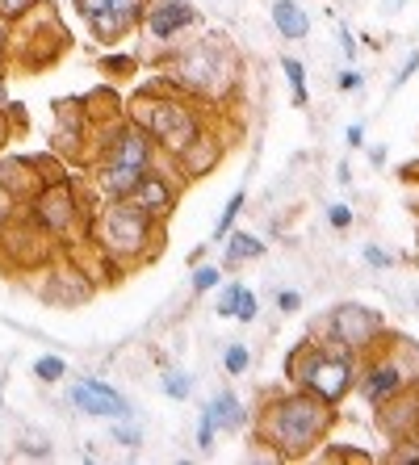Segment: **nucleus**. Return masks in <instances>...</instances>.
I'll list each match as a JSON object with an SVG mask.
<instances>
[{
    "label": "nucleus",
    "instance_id": "ea45409f",
    "mask_svg": "<svg viewBox=\"0 0 419 465\" xmlns=\"http://www.w3.org/2000/svg\"><path fill=\"white\" fill-rule=\"evenodd\" d=\"M277 306H281L285 314H294V311L302 306V293H298V290H281V293H277Z\"/></svg>",
    "mask_w": 419,
    "mask_h": 465
},
{
    "label": "nucleus",
    "instance_id": "de8ad7c7",
    "mask_svg": "<svg viewBox=\"0 0 419 465\" xmlns=\"http://www.w3.org/2000/svg\"><path fill=\"white\" fill-rule=\"evenodd\" d=\"M340 46H344V54H348V59H353V54H356V43H353V34H348L344 25H340Z\"/></svg>",
    "mask_w": 419,
    "mask_h": 465
},
{
    "label": "nucleus",
    "instance_id": "473e14b6",
    "mask_svg": "<svg viewBox=\"0 0 419 465\" xmlns=\"http://www.w3.org/2000/svg\"><path fill=\"white\" fill-rule=\"evenodd\" d=\"M218 282H223V269H214V264H197L194 269V293L214 290Z\"/></svg>",
    "mask_w": 419,
    "mask_h": 465
},
{
    "label": "nucleus",
    "instance_id": "c756f323",
    "mask_svg": "<svg viewBox=\"0 0 419 465\" xmlns=\"http://www.w3.org/2000/svg\"><path fill=\"white\" fill-rule=\"evenodd\" d=\"M109 436H114V440H118L122 444V449H139V444H143V432H139V423H114V428H109Z\"/></svg>",
    "mask_w": 419,
    "mask_h": 465
},
{
    "label": "nucleus",
    "instance_id": "5701e85b",
    "mask_svg": "<svg viewBox=\"0 0 419 465\" xmlns=\"http://www.w3.org/2000/svg\"><path fill=\"white\" fill-rule=\"evenodd\" d=\"M390 352H394V361L403 365V373H407L411 381H419V344H411V340H394Z\"/></svg>",
    "mask_w": 419,
    "mask_h": 465
},
{
    "label": "nucleus",
    "instance_id": "3c124183",
    "mask_svg": "<svg viewBox=\"0 0 419 465\" xmlns=\"http://www.w3.org/2000/svg\"><path fill=\"white\" fill-rule=\"evenodd\" d=\"M0 105H5V64H0Z\"/></svg>",
    "mask_w": 419,
    "mask_h": 465
},
{
    "label": "nucleus",
    "instance_id": "a19ab883",
    "mask_svg": "<svg viewBox=\"0 0 419 465\" xmlns=\"http://www.w3.org/2000/svg\"><path fill=\"white\" fill-rule=\"evenodd\" d=\"M356 88H361V72L344 67V72H340V93H356Z\"/></svg>",
    "mask_w": 419,
    "mask_h": 465
},
{
    "label": "nucleus",
    "instance_id": "49530a36",
    "mask_svg": "<svg viewBox=\"0 0 419 465\" xmlns=\"http://www.w3.org/2000/svg\"><path fill=\"white\" fill-rule=\"evenodd\" d=\"M13 210H17V202H13V197L5 193V189H0V223H5V218H9Z\"/></svg>",
    "mask_w": 419,
    "mask_h": 465
},
{
    "label": "nucleus",
    "instance_id": "c9c22d12",
    "mask_svg": "<svg viewBox=\"0 0 419 465\" xmlns=\"http://www.w3.org/2000/svg\"><path fill=\"white\" fill-rule=\"evenodd\" d=\"M105 9H109V0H75V13H80L85 22H97Z\"/></svg>",
    "mask_w": 419,
    "mask_h": 465
},
{
    "label": "nucleus",
    "instance_id": "9d476101",
    "mask_svg": "<svg viewBox=\"0 0 419 465\" xmlns=\"http://www.w3.org/2000/svg\"><path fill=\"white\" fill-rule=\"evenodd\" d=\"M356 386H361V399H365L369 407H377V402H386L390 394H398L403 386H411V378L403 373V365L394 361L390 348H382V352L374 348V352H365V361H361Z\"/></svg>",
    "mask_w": 419,
    "mask_h": 465
},
{
    "label": "nucleus",
    "instance_id": "bb28decb",
    "mask_svg": "<svg viewBox=\"0 0 419 465\" xmlns=\"http://www.w3.org/2000/svg\"><path fill=\"white\" fill-rule=\"evenodd\" d=\"M34 168H38V176H43V184H51V181H64L67 176V168H64V160L59 155H34Z\"/></svg>",
    "mask_w": 419,
    "mask_h": 465
},
{
    "label": "nucleus",
    "instance_id": "79ce46f5",
    "mask_svg": "<svg viewBox=\"0 0 419 465\" xmlns=\"http://www.w3.org/2000/svg\"><path fill=\"white\" fill-rule=\"evenodd\" d=\"M365 260L374 264V269H390V264H394V256H386L382 248H365Z\"/></svg>",
    "mask_w": 419,
    "mask_h": 465
},
{
    "label": "nucleus",
    "instance_id": "37998d69",
    "mask_svg": "<svg viewBox=\"0 0 419 465\" xmlns=\"http://www.w3.org/2000/svg\"><path fill=\"white\" fill-rule=\"evenodd\" d=\"M9 43H13V25L0 22V64H9Z\"/></svg>",
    "mask_w": 419,
    "mask_h": 465
},
{
    "label": "nucleus",
    "instance_id": "39448f33",
    "mask_svg": "<svg viewBox=\"0 0 419 465\" xmlns=\"http://www.w3.org/2000/svg\"><path fill=\"white\" fill-rule=\"evenodd\" d=\"M285 378H290V386L323 399L327 407H340L356 390V357H348L344 348L327 344V340L323 344L302 340L285 361Z\"/></svg>",
    "mask_w": 419,
    "mask_h": 465
},
{
    "label": "nucleus",
    "instance_id": "4be33fe9",
    "mask_svg": "<svg viewBox=\"0 0 419 465\" xmlns=\"http://www.w3.org/2000/svg\"><path fill=\"white\" fill-rule=\"evenodd\" d=\"M281 72H285V80H290L294 105L306 109V105H311V93H306V67H302L294 54H285V59H281Z\"/></svg>",
    "mask_w": 419,
    "mask_h": 465
},
{
    "label": "nucleus",
    "instance_id": "dca6fc26",
    "mask_svg": "<svg viewBox=\"0 0 419 465\" xmlns=\"http://www.w3.org/2000/svg\"><path fill=\"white\" fill-rule=\"evenodd\" d=\"M72 402H75V407H80L85 415H105V420H126V415H130L126 399H122L114 386L97 381V378L75 381V386H72Z\"/></svg>",
    "mask_w": 419,
    "mask_h": 465
},
{
    "label": "nucleus",
    "instance_id": "864d4df0",
    "mask_svg": "<svg viewBox=\"0 0 419 465\" xmlns=\"http://www.w3.org/2000/svg\"><path fill=\"white\" fill-rule=\"evenodd\" d=\"M0 407H5V394H0Z\"/></svg>",
    "mask_w": 419,
    "mask_h": 465
},
{
    "label": "nucleus",
    "instance_id": "a211bd4d",
    "mask_svg": "<svg viewBox=\"0 0 419 465\" xmlns=\"http://www.w3.org/2000/svg\"><path fill=\"white\" fill-rule=\"evenodd\" d=\"M139 168H126V163H101L93 160V184H97V193L105 197H126L130 189H135V181H139Z\"/></svg>",
    "mask_w": 419,
    "mask_h": 465
},
{
    "label": "nucleus",
    "instance_id": "58836bf2",
    "mask_svg": "<svg viewBox=\"0 0 419 465\" xmlns=\"http://www.w3.org/2000/svg\"><path fill=\"white\" fill-rule=\"evenodd\" d=\"M415 72H419V51H415V54H407V64H403V72L394 76V84H390V88H403L411 76H415Z\"/></svg>",
    "mask_w": 419,
    "mask_h": 465
},
{
    "label": "nucleus",
    "instance_id": "ddd939ff",
    "mask_svg": "<svg viewBox=\"0 0 419 465\" xmlns=\"http://www.w3.org/2000/svg\"><path fill=\"white\" fill-rule=\"evenodd\" d=\"M374 411H377V432L386 440H403V436L419 432V381L403 386L386 402H377Z\"/></svg>",
    "mask_w": 419,
    "mask_h": 465
},
{
    "label": "nucleus",
    "instance_id": "4c0bfd02",
    "mask_svg": "<svg viewBox=\"0 0 419 465\" xmlns=\"http://www.w3.org/2000/svg\"><path fill=\"white\" fill-rule=\"evenodd\" d=\"M235 290H239V282H231L223 290V298H218V314H223V319H235Z\"/></svg>",
    "mask_w": 419,
    "mask_h": 465
},
{
    "label": "nucleus",
    "instance_id": "72a5a7b5",
    "mask_svg": "<svg viewBox=\"0 0 419 465\" xmlns=\"http://www.w3.org/2000/svg\"><path fill=\"white\" fill-rule=\"evenodd\" d=\"M214 420H210V411H202L197 415V449H202V453H210V449H214Z\"/></svg>",
    "mask_w": 419,
    "mask_h": 465
},
{
    "label": "nucleus",
    "instance_id": "412c9836",
    "mask_svg": "<svg viewBox=\"0 0 419 465\" xmlns=\"http://www.w3.org/2000/svg\"><path fill=\"white\" fill-rule=\"evenodd\" d=\"M264 256V243L247 231H226V252H223V264L226 269H239L247 260H260Z\"/></svg>",
    "mask_w": 419,
    "mask_h": 465
},
{
    "label": "nucleus",
    "instance_id": "4468645a",
    "mask_svg": "<svg viewBox=\"0 0 419 465\" xmlns=\"http://www.w3.org/2000/svg\"><path fill=\"white\" fill-rule=\"evenodd\" d=\"M226 155V139L218 134V130H210V122H205L202 130H197V139L185 147L181 155H176V173L185 176V181H202V176H210L223 163Z\"/></svg>",
    "mask_w": 419,
    "mask_h": 465
},
{
    "label": "nucleus",
    "instance_id": "6e6552de",
    "mask_svg": "<svg viewBox=\"0 0 419 465\" xmlns=\"http://www.w3.org/2000/svg\"><path fill=\"white\" fill-rule=\"evenodd\" d=\"M43 298L51 306H85L97 298V277H93L72 252H67V256L55 252L43 264Z\"/></svg>",
    "mask_w": 419,
    "mask_h": 465
},
{
    "label": "nucleus",
    "instance_id": "6ab92c4d",
    "mask_svg": "<svg viewBox=\"0 0 419 465\" xmlns=\"http://www.w3.org/2000/svg\"><path fill=\"white\" fill-rule=\"evenodd\" d=\"M273 25H277V34L285 38V43H302L306 34H311V17H306V9H302L298 0H273Z\"/></svg>",
    "mask_w": 419,
    "mask_h": 465
},
{
    "label": "nucleus",
    "instance_id": "0eeeda50",
    "mask_svg": "<svg viewBox=\"0 0 419 465\" xmlns=\"http://www.w3.org/2000/svg\"><path fill=\"white\" fill-rule=\"evenodd\" d=\"M319 327L327 331V344L344 348L348 357H365V352L377 348V340H386V319L374 306H361V302L335 306Z\"/></svg>",
    "mask_w": 419,
    "mask_h": 465
},
{
    "label": "nucleus",
    "instance_id": "cd10ccee",
    "mask_svg": "<svg viewBox=\"0 0 419 465\" xmlns=\"http://www.w3.org/2000/svg\"><path fill=\"white\" fill-rule=\"evenodd\" d=\"M223 365H226V373H231V378H239V373H247V365H252V352H247L244 344H226Z\"/></svg>",
    "mask_w": 419,
    "mask_h": 465
},
{
    "label": "nucleus",
    "instance_id": "09e8293b",
    "mask_svg": "<svg viewBox=\"0 0 419 465\" xmlns=\"http://www.w3.org/2000/svg\"><path fill=\"white\" fill-rule=\"evenodd\" d=\"M369 160H374L377 168H382V163H386V147H374V152H369Z\"/></svg>",
    "mask_w": 419,
    "mask_h": 465
},
{
    "label": "nucleus",
    "instance_id": "7c9ffc66",
    "mask_svg": "<svg viewBox=\"0 0 419 465\" xmlns=\"http://www.w3.org/2000/svg\"><path fill=\"white\" fill-rule=\"evenodd\" d=\"M256 311H260L256 293L239 285V290H235V319H239V323H252V319H256Z\"/></svg>",
    "mask_w": 419,
    "mask_h": 465
},
{
    "label": "nucleus",
    "instance_id": "a18cd8bd",
    "mask_svg": "<svg viewBox=\"0 0 419 465\" xmlns=\"http://www.w3.org/2000/svg\"><path fill=\"white\" fill-rule=\"evenodd\" d=\"M348 147H365V126H348Z\"/></svg>",
    "mask_w": 419,
    "mask_h": 465
},
{
    "label": "nucleus",
    "instance_id": "f704fd0d",
    "mask_svg": "<svg viewBox=\"0 0 419 465\" xmlns=\"http://www.w3.org/2000/svg\"><path fill=\"white\" fill-rule=\"evenodd\" d=\"M101 72H109V76H130V72H135V59H130V54H105V59H101Z\"/></svg>",
    "mask_w": 419,
    "mask_h": 465
},
{
    "label": "nucleus",
    "instance_id": "20e7f679",
    "mask_svg": "<svg viewBox=\"0 0 419 465\" xmlns=\"http://www.w3.org/2000/svg\"><path fill=\"white\" fill-rule=\"evenodd\" d=\"M160 239L164 235L155 231V218L143 214L126 197H109L105 206L93 214V223H88V243L101 248L105 256H114L122 269L147 264L155 252H164Z\"/></svg>",
    "mask_w": 419,
    "mask_h": 465
},
{
    "label": "nucleus",
    "instance_id": "f03ea898",
    "mask_svg": "<svg viewBox=\"0 0 419 465\" xmlns=\"http://www.w3.org/2000/svg\"><path fill=\"white\" fill-rule=\"evenodd\" d=\"M164 76H168V88L185 93L189 101L218 109L239 84V54L226 34H205L197 43L176 46L164 59Z\"/></svg>",
    "mask_w": 419,
    "mask_h": 465
},
{
    "label": "nucleus",
    "instance_id": "7ed1b4c3",
    "mask_svg": "<svg viewBox=\"0 0 419 465\" xmlns=\"http://www.w3.org/2000/svg\"><path fill=\"white\" fill-rule=\"evenodd\" d=\"M126 118L147 130L160 155H168V160H176L197 139V130L205 126L202 105L176 93V88H139L126 101Z\"/></svg>",
    "mask_w": 419,
    "mask_h": 465
},
{
    "label": "nucleus",
    "instance_id": "2f4dec72",
    "mask_svg": "<svg viewBox=\"0 0 419 465\" xmlns=\"http://www.w3.org/2000/svg\"><path fill=\"white\" fill-rule=\"evenodd\" d=\"M164 394H168V399H189V394H194V378H189V373H168V378H164Z\"/></svg>",
    "mask_w": 419,
    "mask_h": 465
},
{
    "label": "nucleus",
    "instance_id": "c03bdc74",
    "mask_svg": "<svg viewBox=\"0 0 419 465\" xmlns=\"http://www.w3.org/2000/svg\"><path fill=\"white\" fill-rule=\"evenodd\" d=\"M13 134H17V130H13L9 114H5V105H0V147H5V143H13Z\"/></svg>",
    "mask_w": 419,
    "mask_h": 465
},
{
    "label": "nucleus",
    "instance_id": "aec40b11",
    "mask_svg": "<svg viewBox=\"0 0 419 465\" xmlns=\"http://www.w3.org/2000/svg\"><path fill=\"white\" fill-rule=\"evenodd\" d=\"M210 420H214L218 432H239V428H247V411H244V402L231 394V390H218L214 399H210Z\"/></svg>",
    "mask_w": 419,
    "mask_h": 465
},
{
    "label": "nucleus",
    "instance_id": "a878e982",
    "mask_svg": "<svg viewBox=\"0 0 419 465\" xmlns=\"http://www.w3.org/2000/svg\"><path fill=\"white\" fill-rule=\"evenodd\" d=\"M386 461H398V465L419 461V432L403 436V440H390V453H386Z\"/></svg>",
    "mask_w": 419,
    "mask_h": 465
},
{
    "label": "nucleus",
    "instance_id": "393cba45",
    "mask_svg": "<svg viewBox=\"0 0 419 465\" xmlns=\"http://www.w3.org/2000/svg\"><path fill=\"white\" fill-rule=\"evenodd\" d=\"M43 0H0V22H9V25H22L25 17H30L34 9H38Z\"/></svg>",
    "mask_w": 419,
    "mask_h": 465
},
{
    "label": "nucleus",
    "instance_id": "f257e3e1",
    "mask_svg": "<svg viewBox=\"0 0 419 465\" xmlns=\"http://www.w3.org/2000/svg\"><path fill=\"white\" fill-rule=\"evenodd\" d=\"M335 423V407H327L323 399L306 394V390H273L260 402L256 415V440L269 444V453L281 461H298L311 457L323 444L327 428Z\"/></svg>",
    "mask_w": 419,
    "mask_h": 465
},
{
    "label": "nucleus",
    "instance_id": "1a4fd4ad",
    "mask_svg": "<svg viewBox=\"0 0 419 465\" xmlns=\"http://www.w3.org/2000/svg\"><path fill=\"white\" fill-rule=\"evenodd\" d=\"M88 109L85 97H67L55 105V139H51V152L59 160H72V163H85L88 160Z\"/></svg>",
    "mask_w": 419,
    "mask_h": 465
},
{
    "label": "nucleus",
    "instance_id": "f3484780",
    "mask_svg": "<svg viewBox=\"0 0 419 465\" xmlns=\"http://www.w3.org/2000/svg\"><path fill=\"white\" fill-rule=\"evenodd\" d=\"M0 189H5L17 206H25V202L43 189V176L34 168V155H0Z\"/></svg>",
    "mask_w": 419,
    "mask_h": 465
},
{
    "label": "nucleus",
    "instance_id": "e433bc0d",
    "mask_svg": "<svg viewBox=\"0 0 419 465\" xmlns=\"http://www.w3.org/2000/svg\"><path fill=\"white\" fill-rule=\"evenodd\" d=\"M327 223L335 231H348L353 227V206H327Z\"/></svg>",
    "mask_w": 419,
    "mask_h": 465
},
{
    "label": "nucleus",
    "instance_id": "c85d7f7f",
    "mask_svg": "<svg viewBox=\"0 0 419 465\" xmlns=\"http://www.w3.org/2000/svg\"><path fill=\"white\" fill-rule=\"evenodd\" d=\"M34 378H38V381H59V378H67L64 357H38V361H34Z\"/></svg>",
    "mask_w": 419,
    "mask_h": 465
},
{
    "label": "nucleus",
    "instance_id": "423d86ee",
    "mask_svg": "<svg viewBox=\"0 0 419 465\" xmlns=\"http://www.w3.org/2000/svg\"><path fill=\"white\" fill-rule=\"evenodd\" d=\"M25 214L38 223L51 239H75L85 235L88 239V223H93V210L80 206V197H75V181L64 176V181H51L43 184L38 193L25 202Z\"/></svg>",
    "mask_w": 419,
    "mask_h": 465
},
{
    "label": "nucleus",
    "instance_id": "603ef678",
    "mask_svg": "<svg viewBox=\"0 0 419 465\" xmlns=\"http://www.w3.org/2000/svg\"><path fill=\"white\" fill-rule=\"evenodd\" d=\"M403 5H407V0H386V9H403Z\"/></svg>",
    "mask_w": 419,
    "mask_h": 465
},
{
    "label": "nucleus",
    "instance_id": "b1692460",
    "mask_svg": "<svg viewBox=\"0 0 419 465\" xmlns=\"http://www.w3.org/2000/svg\"><path fill=\"white\" fill-rule=\"evenodd\" d=\"M244 202H247V193L239 189V193H231V202H226V210L218 214V223H214V243H223L226 239V231L235 227V218H239V210H244Z\"/></svg>",
    "mask_w": 419,
    "mask_h": 465
},
{
    "label": "nucleus",
    "instance_id": "f8f14e48",
    "mask_svg": "<svg viewBox=\"0 0 419 465\" xmlns=\"http://www.w3.org/2000/svg\"><path fill=\"white\" fill-rule=\"evenodd\" d=\"M126 202H135L143 214H151L155 223H164V218L176 210V202H181V184H176L173 176H164L160 168L151 163L147 173L135 181V189L126 193Z\"/></svg>",
    "mask_w": 419,
    "mask_h": 465
},
{
    "label": "nucleus",
    "instance_id": "8fccbe9b",
    "mask_svg": "<svg viewBox=\"0 0 419 465\" xmlns=\"http://www.w3.org/2000/svg\"><path fill=\"white\" fill-rule=\"evenodd\" d=\"M403 176H407V181H419V160L407 163V168H403Z\"/></svg>",
    "mask_w": 419,
    "mask_h": 465
},
{
    "label": "nucleus",
    "instance_id": "2eb2a0df",
    "mask_svg": "<svg viewBox=\"0 0 419 465\" xmlns=\"http://www.w3.org/2000/svg\"><path fill=\"white\" fill-rule=\"evenodd\" d=\"M143 13H147V0H109V9L97 22H88V30L97 43H122L130 30L143 25Z\"/></svg>",
    "mask_w": 419,
    "mask_h": 465
},
{
    "label": "nucleus",
    "instance_id": "9b49d317",
    "mask_svg": "<svg viewBox=\"0 0 419 465\" xmlns=\"http://www.w3.org/2000/svg\"><path fill=\"white\" fill-rule=\"evenodd\" d=\"M202 17H197V9L189 0H147V13H143V30H147L151 43H160V46H173Z\"/></svg>",
    "mask_w": 419,
    "mask_h": 465
}]
</instances>
